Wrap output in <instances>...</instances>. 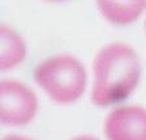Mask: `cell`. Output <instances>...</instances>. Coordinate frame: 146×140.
<instances>
[{"mask_svg": "<svg viewBox=\"0 0 146 140\" xmlns=\"http://www.w3.org/2000/svg\"><path fill=\"white\" fill-rule=\"evenodd\" d=\"M1 140H33V139H29V137H25V136H20V135H7V136H4Z\"/></svg>", "mask_w": 146, "mask_h": 140, "instance_id": "7", "label": "cell"}, {"mask_svg": "<svg viewBox=\"0 0 146 140\" xmlns=\"http://www.w3.org/2000/svg\"><path fill=\"white\" fill-rule=\"evenodd\" d=\"M34 80L52 101L72 104L86 88V71L80 60L70 55H56L43 60L34 70Z\"/></svg>", "mask_w": 146, "mask_h": 140, "instance_id": "2", "label": "cell"}, {"mask_svg": "<svg viewBox=\"0 0 146 140\" xmlns=\"http://www.w3.org/2000/svg\"><path fill=\"white\" fill-rule=\"evenodd\" d=\"M72 140H98V139L90 136V135H80V136H77V137H73Z\"/></svg>", "mask_w": 146, "mask_h": 140, "instance_id": "8", "label": "cell"}, {"mask_svg": "<svg viewBox=\"0 0 146 140\" xmlns=\"http://www.w3.org/2000/svg\"><path fill=\"white\" fill-rule=\"evenodd\" d=\"M0 38H1L0 70L8 71L25 59L26 47L21 37L5 25H1L0 27Z\"/></svg>", "mask_w": 146, "mask_h": 140, "instance_id": "6", "label": "cell"}, {"mask_svg": "<svg viewBox=\"0 0 146 140\" xmlns=\"http://www.w3.org/2000/svg\"><path fill=\"white\" fill-rule=\"evenodd\" d=\"M36 96L29 86L16 80L0 82V122L4 126H25L34 119Z\"/></svg>", "mask_w": 146, "mask_h": 140, "instance_id": "3", "label": "cell"}, {"mask_svg": "<svg viewBox=\"0 0 146 140\" xmlns=\"http://www.w3.org/2000/svg\"><path fill=\"white\" fill-rule=\"evenodd\" d=\"M47 1H64V0H47Z\"/></svg>", "mask_w": 146, "mask_h": 140, "instance_id": "9", "label": "cell"}, {"mask_svg": "<svg viewBox=\"0 0 146 140\" xmlns=\"http://www.w3.org/2000/svg\"><path fill=\"white\" fill-rule=\"evenodd\" d=\"M107 140H146V110L129 105L113 109L104 121Z\"/></svg>", "mask_w": 146, "mask_h": 140, "instance_id": "4", "label": "cell"}, {"mask_svg": "<svg viewBox=\"0 0 146 140\" xmlns=\"http://www.w3.org/2000/svg\"><path fill=\"white\" fill-rule=\"evenodd\" d=\"M93 71L91 101L102 107L127 100L141 77L140 59L136 51L121 42L111 43L99 50Z\"/></svg>", "mask_w": 146, "mask_h": 140, "instance_id": "1", "label": "cell"}, {"mask_svg": "<svg viewBox=\"0 0 146 140\" xmlns=\"http://www.w3.org/2000/svg\"><path fill=\"white\" fill-rule=\"evenodd\" d=\"M145 29H146V21H145Z\"/></svg>", "mask_w": 146, "mask_h": 140, "instance_id": "10", "label": "cell"}, {"mask_svg": "<svg viewBox=\"0 0 146 140\" xmlns=\"http://www.w3.org/2000/svg\"><path fill=\"white\" fill-rule=\"evenodd\" d=\"M104 20L124 26L134 22L146 9V0H95Z\"/></svg>", "mask_w": 146, "mask_h": 140, "instance_id": "5", "label": "cell"}]
</instances>
